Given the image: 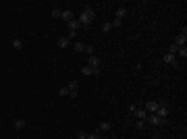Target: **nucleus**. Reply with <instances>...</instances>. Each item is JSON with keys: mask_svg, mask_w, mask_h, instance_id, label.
I'll use <instances>...</instances> for the list:
<instances>
[{"mask_svg": "<svg viewBox=\"0 0 187 139\" xmlns=\"http://www.w3.org/2000/svg\"><path fill=\"white\" fill-rule=\"evenodd\" d=\"M85 54H90V56H94V46H85V50H83Z\"/></svg>", "mask_w": 187, "mask_h": 139, "instance_id": "4be33fe9", "label": "nucleus"}, {"mask_svg": "<svg viewBox=\"0 0 187 139\" xmlns=\"http://www.w3.org/2000/svg\"><path fill=\"white\" fill-rule=\"evenodd\" d=\"M135 127H137V129H143V127H145V121H137Z\"/></svg>", "mask_w": 187, "mask_h": 139, "instance_id": "a878e982", "label": "nucleus"}, {"mask_svg": "<svg viewBox=\"0 0 187 139\" xmlns=\"http://www.w3.org/2000/svg\"><path fill=\"white\" fill-rule=\"evenodd\" d=\"M67 27H69V31H77V29L81 27V23H79L77 19H73V21H69V23H67Z\"/></svg>", "mask_w": 187, "mask_h": 139, "instance_id": "1a4fd4ad", "label": "nucleus"}, {"mask_svg": "<svg viewBox=\"0 0 187 139\" xmlns=\"http://www.w3.org/2000/svg\"><path fill=\"white\" fill-rule=\"evenodd\" d=\"M69 46V40H67V38H60V40H58V48H67Z\"/></svg>", "mask_w": 187, "mask_h": 139, "instance_id": "f3484780", "label": "nucleus"}, {"mask_svg": "<svg viewBox=\"0 0 187 139\" xmlns=\"http://www.w3.org/2000/svg\"><path fill=\"white\" fill-rule=\"evenodd\" d=\"M125 15H127V8H125V6L117 8V19H119V21H123V17H125Z\"/></svg>", "mask_w": 187, "mask_h": 139, "instance_id": "9b49d317", "label": "nucleus"}, {"mask_svg": "<svg viewBox=\"0 0 187 139\" xmlns=\"http://www.w3.org/2000/svg\"><path fill=\"white\" fill-rule=\"evenodd\" d=\"M185 42H187V29L183 27V31L175 38V42H173V44H175L177 48H183V46H185Z\"/></svg>", "mask_w": 187, "mask_h": 139, "instance_id": "f03ea898", "label": "nucleus"}, {"mask_svg": "<svg viewBox=\"0 0 187 139\" xmlns=\"http://www.w3.org/2000/svg\"><path fill=\"white\" fill-rule=\"evenodd\" d=\"M110 29H112V23H104V25H102V31H104V33H108Z\"/></svg>", "mask_w": 187, "mask_h": 139, "instance_id": "6ab92c4d", "label": "nucleus"}, {"mask_svg": "<svg viewBox=\"0 0 187 139\" xmlns=\"http://www.w3.org/2000/svg\"><path fill=\"white\" fill-rule=\"evenodd\" d=\"M77 139H88V133H85V131H79V133H77Z\"/></svg>", "mask_w": 187, "mask_h": 139, "instance_id": "b1692460", "label": "nucleus"}, {"mask_svg": "<svg viewBox=\"0 0 187 139\" xmlns=\"http://www.w3.org/2000/svg\"><path fill=\"white\" fill-rule=\"evenodd\" d=\"M77 87H79L77 79H71V81L67 83V89H69V95H71V98H77Z\"/></svg>", "mask_w": 187, "mask_h": 139, "instance_id": "7ed1b4c3", "label": "nucleus"}, {"mask_svg": "<svg viewBox=\"0 0 187 139\" xmlns=\"http://www.w3.org/2000/svg\"><path fill=\"white\" fill-rule=\"evenodd\" d=\"M60 17H62L67 23H69V21H73V13H71V10H62V13H60Z\"/></svg>", "mask_w": 187, "mask_h": 139, "instance_id": "f8f14e48", "label": "nucleus"}, {"mask_svg": "<svg viewBox=\"0 0 187 139\" xmlns=\"http://www.w3.org/2000/svg\"><path fill=\"white\" fill-rule=\"evenodd\" d=\"M177 56H183V58H185V56H187V48L185 46L179 48V50H177Z\"/></svg>", "mask_w": 187, "mask_h": 139, "instance_id": "a211bd4d", "label": "nucleus"}, {"mask_svg": "<svg viewBox=\"0 0 187 139\" xmlns=\"http://www.w3.org/2000/svg\"><path fill=\"white\" fill-rule=\"evenodd\" d=\"M67 93H69V89H67V85H65V87H60V89H58V95H67Z\"/></svg>", "mask_w": 187, "mask_h": 139, "instance_id": "5701e85b", "label": "nucleus"}, {"mask_svg": "<svg viewBox=\"0 0 187 139\" xmlns=\"http://www.w3.org/2000/svg\"><path fill=\"white\" fill-rule=\"evenodd\" d=\"M88 139H100L98 133H88Z\"/></svg>", "mask_w": 187, "mask_h": 139, "instance_id": "cd10ccee", "label": "nucleus"}, {"mask_svg": "<svg viewBox=\"0 0 187 139\" xmlns=\"http://www.w3.org/2000/svg\"><path fill=\"white\" fill-rule=\"evenodd\" d=\"M25 125H27V123H25V118H17V121H15V129H17V131L25 129Z\"/></svg>", "mask_w": 187, "mask_h": 139, "instance_id": "9d476101", "label": "nucleus"}, {"mask_svg": "<svg viewBox=\"0 0 187 139\" xmlns=\"http://www.w3.org/2000/svg\"><path fill=\"white\" fill-rule=\"evenodd\" d=\"M13 48H15V50H23V42H21L19 38H15V40H13Z\"/></svg>", "mask_w": 187, "mask_h": 139, "instance_id": "2eb2a0df", "label": "nucleus"}, {"mask_svg": "<svg viewBox=\"0 0 187 139\" xmlns=\"http://www.w3.org/2000/svg\"><path fill=\"white\" fill-rule=\"evenodd\" d=\"M75 38H77V31H69L67 33V40H75Z\"/></svg>", "mask_w": 187, "mask_h": 139, "instance_id": "412c9836", "label": "nucleus"}, {"mask_svg": "<svg viewBox=\"0 0 187 139\" xmlns=\"http://www.w3.org/2000/svg\"><path fill=\"white\" fill-rule=\"evenodd\" d=\"M98 129H100V131H110V123H108V121H102V123L98 125Z\"/></svg>", "mask_w": 187, "mask_h": 139, "instance_id": "ddd939ff", "label": "nucleus"}, {"mask_svg": "<svg viewBox=\"0 0 187 139\" xmlns=\"http://www.w3.org/2000/svg\"><path fill=\"white\" fill-rule=\"evenodd\" d=\"M94 17H96V13H94V8H83L77 21H79L81 25H90V23L94 21Z\"/></svg>", "mask_w": 187, "mask_h": 139, "instance_id": "f257e3e1", "label": "nucleus"}, {"mask_svg": "<svg viewBox=\"0 0 187 139\" xmlns=\"http://www.w3.org/2000/svg\"><path fill=\"white\" fill-rule=\"evenodd\" d=\"M168 112H171V110H168V108H166V106H164V104H160V106H158V110H156V112H154V114H158V116H160V118H162V121H164V118H166V116H168Z\"/></svg>", "mask_w": 187, "mask_h": 139, "instance_id": "0eeeda50", "label": "nucleus"}, {"mask_svg": "<svg viewBox=\"0 0 187 139\" xmlns=\"http://www.w3.org/2000/svg\"><path fill=\"white\" fill-rule=\"evenodd\" d=\"M162 62H164V64H173V67H179V62H177V56H175V54H168V52H166V54L162 56Z\"/></svg>", "mask_w": 187, "mask_h": 139, "instance_id": "20e7f679", "label": "nucleus"}, {"mask_svg": "<svg viewBox=\"0 0 187 139\" xmlns=\"http://www.w3.org/2000/svg\"><path fill=\"white\" fill-rule=\"evenodd\" d=\"M158 106H160V102H156V100H150V102H148L143 108H145V112H148V114H154V112L158 110Z\"/></svg>", "mask_w": 187, "mask_h": 139, "instance_id": "39448f33", "label": "nucleus"}, {"mask_svg": "<svg viewBox=\"0 0 187 139\" xmlns=\"http://www.w3.org/2000/svg\"><path fill=\"white\" fill-rule=\"evenodd\" d=\"M60 13H62V10H58V8H54V10H52V17H54V19H58V17H60Z\"/></svg>", "mask_w": 187, "mask_h": 139, "instance_id": "393cba45", "label": "nucleus"}, {"mask_svg": "<svg viewBox=\"0 0 187 139\" xmlns=\"http://www.w3.org/2000/svg\"><path fill=\"white\" fill-rule=\"evenodd\" d=\"M177 50H179V48L175 46V44H171V46H168V54H175V56H177Z\"/></svg>", "mask_w": 187, "mask_h": 139, "instance_id": "aec40b11", "label": "nucleus"}, {"mask_svg": "<svg viewBox=\"0 0 187 139\" xmlns=\"http://www.w3.org/2000/svg\"><path fill=\"white\" fill-rule=\"evenodd\" d=\"M133 114H135V118H137V121H145V116H148L145 108H135V110H133Z\"/></svg>", "mask_w": 187, "mask_h": 139, "instance_id": "6e6552de", "label": "nucleus"}, {"mask_svg": "<svg viewBox=\"0 0 187 139\" xmlns=\"http://www.w3.org/2000/svg\"><path fill=\"white\" fill-rule=\"evenodd\" d=\"M81 73L90 77V75H94V69H92V67H88V64H83V67H81Z\"/></svg>", "mask_w": 187, "mask_h": 139, "instance_id": "4468645a", "label": "nucleus"}, {"mask_svg": "<svg viewBox=\"0 0 187 139\" xmlns=\"http://www.w3.org/2000/svg\"><path fill=\"white\" fill-rule=\"evenodd\" d=\"M73 50H75V52H83V50H85V44H81V42H75Z\"/></svg>", "mask_w": 187, "mask_h": 139, "instance_id": "dca6fc26", "label": "nucleus"}, {"mask_svg": "<svg viewBox=\"0 0 187 139\" xmlns=\"http://www.w3.org/2000/svg\"><path fill=\"white\" fill-rule=\"evenodd\" d=\"M121 25H123V21H119V19L112 21V27H121Z\"/></svg>", "mask_w": 187, "mask_h": 139, "instance_id": "bb28decb", "label": "nucleus"}, {"mask_svg": "<svg viewBox=\"0 0 187 139\" xmlns=\"http://www.w3.org/2000/svg\"><path fill=\"white\" fill-rule=\"evenodd\" d=\"M145 123H150V125H154V127H156V125H162L164 121H162L158 114H148V116H145Z\"/></svg>", "mask_w": 187, "mask_h": 139, "instance_id": "423d86ee", "label": "nucleus"}]
</instances>
